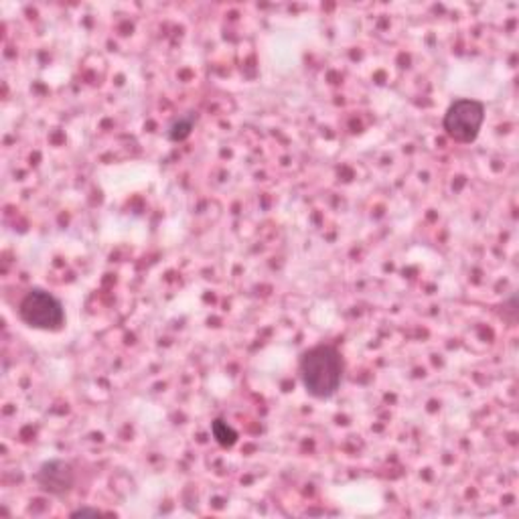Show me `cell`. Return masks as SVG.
I'll list each match as a JSON object with an SVG mask.
<instances>
[{
    "mask_svg": "<svg viewBox=\"0 0 519 519\" xmlns=\"http://www.w3.org/2000/svg\"><path fill=\"white\" fill-rule=\"evenodd\" d=\"M343 367H345L343 357L335 345L321 343V345L310 347L302 353L299 363L302 386L313 398L327 400L341 388Z\"/></svg>",
    "mask_w": 519,
    "mask_h": 519,
    "instance_id": "cell-1",
    "label": "cell"
},
{
    "mask_svg": "<svg viewBox=\"0 0 519 519\" xmlns=\"http://www.w3.org/2000/svg\"><path fill=\"white\" fill-rule=\"evenodd\" d=\"M19 315L29 327L41 331H59L66 325V310L61 302L41 289L29 291L22 297Z\"/></svg>",
    "mask_w": 519,
    "mask_h": 519,
    "instance_id": "cell-2",
    "label": "cell"
},
{
    "mask_svg": "<svg viewBox=\"0 0 519 519\" xmlns=\"http://www.w3.org/2000/svg\"><path fill=\"white\" fill-rule=\"evenodd\" d=\"M485 122V106L477 100L452 102L444 114V130L452 140L473 142Z\"/></svg>",
    "mask_w": 519,
    "mask_h": 519,
    "instance_id": "cell-3",
    "label": "cell"
},
{
    "mask_svg": "<svg viewBox=\"0 0 519 519\" xmlns=\"http://www.w3.org/2000/svg\"><path fill=\"white\" fill-rule=\"evenodd\" d=\"M37 481L45 491L53 495H63L74 487L76 475L74 469H71V465H67L66 461H49L39 469Z\"/></svg>",
    "mask_w": 519,
    "mask_h": 519,
    "instance_id": "cell-4",
    "label": "cell"
},
{
    "mask_svg": "<svg viewBox=\"0 0 519 519\" xmlns=\"http://www.w3.org/2000/svg\"><path fill=\"white\" fill-rule=\"evenodd\" d=\"M195 120L197 118H195L193 112H189V114L174 120V122L169 126V139L173 142H181V140L189 139V134L193 132V128H195Z\"/></svg>",
    "mask_w": 519,
    "mask_h": 519,
    "instance_id": "cell-5",
    "label": "cell"
},
{
    "mask_svg": "<svg viewBox=\"0 0 519 519\" xmlns=\"http://www.w3.org/2000/svg\"><path fill=\"white\" fill-rule=\"evenodd\" d=\"M211 434H213L215 441H218V444L226 446V449H231V446L237 443V433L228 425V422H223V420L213 422Z\"/></svg>",
    "mask_w": 519,
    "mask_h": 519,
    "instance_id": "cell-6",
    "label": "cell"
},
{
    "mask_svg": "<svg viewBox=\"0 0 519 519\" xmlns=\"http://www.w3.org/2000/svg\"><path fill=\"white\" fill-rule=\"evenodd\" d=\"M74 515H76V517H79V515H100V511H98V509H92V507H82V509H77Z\"/></svg>",
    "mask_w": 519,
    "mask_h": 519,
    "instance_id": "cell-7",
    "label": "cell"
}]
</instances>
